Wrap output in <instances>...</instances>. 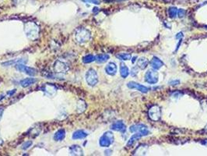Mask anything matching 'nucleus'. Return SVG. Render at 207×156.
<instances>
[{"label": "nucleus", "instance_id": "obj_1", "mask_svg": "<svg viewBox=\"0 0 207 156\" xmlns=\"http://www.w3.org/2000/svg\"><path fill=\"white\" fill-rule=\"evenodd\" d=\"M24 32L28 39H30L31 41H36L39 38L40 28L37 24L29 21L25 23Z\"/></svg>", "mask_w": 207, "mask_h": 156}, {"label": "nucleus", "instance_id": "obj_2", "mask_svg": "<svg viewBox=\"0 0 207 156\" xmlns=\"http://www.w3.org/2000/svg\"><path fill=\"white\" fill-rule=\"evenodd\" d=\"M90 38H91V34L86 28L80 27V28L76 29V33H75V39L78 43H86L90 40Z\"/></svg>", "mask_w": 207, "mask_h": 156}, {"label": "nucleus", "instance_id": "obj_3", "mask_svg": "<svg viewBox=\"0 0 207 156\" xmlns=\"http://www.w3.org/2000/svg\"><path fill=\"white\" fill-rule=\"evenodd\" d=\"M113 142H114V134L112 132L107 131L101 137L99 144L101 147L108 148L109 146L113 144Z\"/></svg>", "mask_w": 207, "mask_h": 156}, {"label": "nucleus", "instance_id": "obj_4", "mask_svg": "<svg viewBox=\"0 0 207 156\" xmlns=\"http://www.w3.org/2000/svg\"><path fill=\"white\" fill-rule=\"evenodd\" d=\"M86 80L90 86H95L98 83V76L96 70L94 69H90L86 74Z\"/></svg>", "mask_w": 207, "mask_h": 156}, {"label": "nucleus", "instance_id": "obj_5", "mask_svg": "<svg viewBox=\"0 0 207 156\" xmlns=\"http://www.w3.org/2000/svg\"><path fill=\"white\" fill-rule=\"evenodd\" d=\"M150 119L153 121H158L161 117V110L158 105H153L150 107L148 112Z\"/></svg>", "mask_w": 207, "mask_h": 156}, {"label": "nucleus", "instance_id": "obj_6", "mask_svg": "<svg viewBox=\"0 0 207 156\" xmlns=\"http://www.w3.org/2000/svg\"><path fill=\"white\" fill-rule=\"evenodd\" d=\"M145 81L150 84H154L157 83L158 74L156 70H149L146 73Z\"/></svg>", "mask_w": 207, "mask_h": 156}, {"label": "nucleus", "instance_id": "obj_7", "mask_svg": "<svg viewBox=\"0 0 207 156\" xmlns=\"http://www.w3.org/2000/svg\"><path fill=\"white\" fill-rule=\"evenodd\" d=\"M129 130L133 133H138V134H141L143 137L149 134V130L143 124H135V125L131 126L129 128Z\"/></svg>", "mask_w": 207, "mask_h": 156}, {"label": "nucleus", "instance_id": "obj_8", "mask_svg": "<svg viewBox=\"0 0 207 156\" xmlns=\"http://www.w3.org/2000/svg\"><path fill=\"white\" fill-rule=\"evenodd\" d=\"M16 68H17V70H18L19 71L24 73V74H27V75L31 77L35 76L37 74V70L36 69H34L33 67H29V66H25L24 64L23 63H18L17 65H16Z\"/></svg>", "mask_w": 207, "mask_h": 156}, {"label": "nucleus", "instance_id": "obj_9", "mask_svg": "<svg viewBox=\"0 0 207 156\" xmlns=\"http://www.w3.org/2000/svg\"><path fill=\"white\" fill-rule=\"evenodd\" d=\"M69 70V68L68 64L64 62L57 60L54 64V70L56 74H66Z\"/></svg>", "mask_w": 207, "mask_h": 156}, {"label": "nucleus", "instance_id": "obj_10", "mask_svg": "<svg viewBox=\"0 0 207 156\" xmlns=\"http://www.w3.org/2000/svg\"><path fill=\"white\" fill-rule=\"evenodd\" d=\"M42 91H44L48 96L52 97L56 95V91H57V88L56 87V85L52 84H45L42 86Z\"/></svg>", "mask_w": 207, "mask_h": 156}, {"label": "nucleus", "instance_id": "obj_11", "mask_svg": "<svg viewBox=\"0 0 207 156\" xmlns=\"http://www.w3.org/2000/svg\"><path fill=\"white\" fill-rule=\"evenodd\" d=\"M127 86L130 89H137L138 91H140L143 93H146L148 91L150 90L149 88L147 87H145L143 85H142L140 84H138L136 82H134V81H130L127 84Z\"/></svg>", "mask_w": 207, "mask_h": 156}, {"label": "nucleus", "instance_id": "obj_12", "mask_svg": "<svg viewBox=\"0 0 207 156\" xmlns=\"http://www.w3.org/2000/svg\"><path fill=\"white\" fill-rule=\"evenodd\" d=\"M111 128L113 130L123 133V132L125 131V130H126V126H125V124L122 121H116L111 125Z\"/></svg>", "mask_w": 207, "mask_h": 156}, {"label": "nucleus", "instance_id": "obj_13", "mask_svg": "<svg viewBox=\"0 0 207 156\" xmlns=\"http://www.w3.org/2000/svg\"><path fill=\"white\" fill-rule=\"evenodd\" d=\"M150 65H151L152 68L154 70H158L164 66V63L159 58L157 57V56H154L153 59L151 60V61H150Z\"/></svg>", "mask_w": 207, "mask_h": 156}, {"label": "nucleus", "instance_id": "obj_14", "mask_svg": "<svg viewBox=\"0 0 207 156\" xmlns=\"http://www.w3.org/2000/svg\"><path fill=\"white\" fill-rule=\"evenodd\" d=\"M117 66L115 63H108V65L105 67V71L108 75H111V76H114L117 73Z\"/></svg>", "mask_w": 207, "mask_h": 156}, {"label": "nucleus", "instance_id": "obj_15", "mask_svg": "<svg viewBox=\"0 0 207 156\" xmlns=\"http://www.w3.org/2000/svg\"><path fill=\"white\" fill-rule=\"evenodd\" d=\"M69 152L70 155L75 156H80L83 155V152L82 148H80V146L79 145H72L69 148Z\"/></svg>", "mask_w": 207, "mask_h": 156}, {"label": "nucleus", "instance_id": "obj_16", "mask_svg": "<svg viewBox=\"0 0 207 156\" xmlns=\"http://www.w3.org/2000/svg\"><path fill=\"white\" fill-rule=\"evenodd\" d=\"M87 135H88L87 133L84 131V130H76L72 134V138L73 140H81L86 138Z\"/></svg>", "mask_w": 207, "mask_h": 156}, {"label": "nucleus", "instance_id": "obj_17", "mask_svg": "<svg viewBox=\"0 0 207 156\" xmlns=\"http://www.w3.org/2000/svg\"><path fill=\"white\" fill-rule=\"evenodd\" d=\"M36 82H37V80H36L35 78L29 77V78H25V79L21 80L20 84V85L23 87V88H27V87L31 86V85H32V84H34Z\"/></svg>", "mask_w": 207, "mask_h": 156}, {"label": "nucleus", "instance_id": "obj_18", "mask_svg": "<svg viewBox=\"0 0 207 156\" xmlns=\"http://www.w3.org/2000/svg\"><path fill=\"white\" fill-rule=\"evenodd\" d=\"M65 137H66L65 130L60 129L57 132H56V134H54V140L56 141H62V140H64Z\"/></svg>", "mask_w": 207, "mask_h": 156}, {"label": "nucleus", "instance_id": "obj_19", "mask_svg": "<svg viewBox=\"0 0 207 156\" xmlns=\"http://www.w3.org/2000/svg\"><path fill=\"white\" fill-rule=\"evenodd\" d=\"M109 58L110 56L108 54H99L95 56V61L98 63H104L109 60Z\"/></svg>", "mask_w": 207, "mask_h": 156}, {"label": "nucleus", "instance_id": "obj_20", "mask_svg": "<svg viewBox=\"0 0 207 156\" xmlns=\"http://www.w3.org/2000/svg\"><path fill=\"white\" fill-rule=\"evenodd\" d=\"M120 74H121V77L123 78H126L129 74V68L126 66L124 63H121L120 64Z\"/></svg>", "mask_w": 207, "mask_h": 156}, {"label": "nucleus", "instance_id": "obj_21", "mask_svg": "<svg viewBox=\"0 0 207 156\" xmlns=\"http://www.w3.org/2000/svg\"><path fill=\"white\" fill-rule=\"evenodd\" d=\"M27 60H23V59H17V60H10V61H7L6 63H2V66H14V65H17L18 63H23L24 62H26Z\"/></svg>", "mask_w": 207, "mask_h": 156}, {"label": "nucleus", "instance_id": "obj_22", "mask_svg": "<svg viewBox=\"0 0 207 156\" xmlns=\"http://www.w3.org/2000/svg\"><path fill=\"white\" fill-rule=\"evenodd\" d=\"M148 63H149V61H148L147 59H146L144 57L140 58L137 61V65L138 67L140 68L141 70H144L146 66H148Z\"/></svg>", "mask_w": 207, "mask_h": 156}, {"label": "nucleus", "instance_id": "obj_23", "mask_svg": "<svg viewBox=\"0 0 207 156\" xmlns=\"http://www.w3.org/2000/svg\"><path fill=\"white\" fill-rule=\"evenodd\" d=\"M143 136L141 135V134H138V133H135V134H133V135L132 136L131 138L129 139V141H128L127 143V147H129V148H130V147H132V146L133 145L134 143H135L137 140H139L140 138H141Z\"/></svg>", "mask_w": 207, "mask_h": 156}, {"label": "nucleus", "instance_id": "obj_24", "mask_svg": "<svg viewBox=\"0 0 207 156\" xmlns=\"http://www.w3.org/2000/svg\"><path fill=\"white\" fill-rule=\"evenodd\" d=\"M86 109V105L85 102L83 100H80L77 102V105H76V110H77V113H83Z\"/></svg>", "mask_w": 207, "mask_h": 156}, {"label": "nucleus", "instance_id": "obj_25", "mask_svg": "<svg viewBox=\"0 0 207 156\" xmlns=\"http://www.w3.org/2000/svg\"><path fill=\"white\" fill-rule=\"evenodd\" d=\"M116 56H117V58L118 59V60H124V61H125V60L127 61V60H131V57H132L131 54L130 53H125V52H123V53L118 54Z\"/></svg>", "mask_w": 207, "mask_h": 156}, {"label": "nucleus", "instance_id": "obj_26", "mask_svg": "<svg viewBox=\"0 0 207 156\" xmlns=\"http://www.w3.org/2000/svg\"><path fill=\"white\" fill-rule=\"evenodd\" d=\"M94 61H95V56L91 55V54L86 55L83 58V62L84 63H90Z\"/></svg>", "mask_w": 207, "mask_h": 156}, {"label": "nucleus", "instance_id": "obj_27", "mask_svg": "<svg viewBox=\"0 0 207 156\" xmlns=\"http://www.w3.org/2000/svg\"><path fill=\"white\" fill-rule=\"evenodd\" d=\"M168 13H169V16L172 18L176 17V16L178 15V9L175 7H170L168 10Z\"/></svg>", "mask_w": 207, "mask_h": 156}, {"label": "nucleus", "instance_id": "obj_28", "mask_svg": "<svg viewBox=\"0 0 207 156\" xmlns=\"http://www.w3.org/2000/svg\"><path fill=\"white\" fill-rule=\"evenodd\" d=\"M31 145H32V141H28L24 142V143L22 144V146H21V148H22L23 150H27V149H28V148H30Z\"/></svg>", "mask_w": 207, "mask_h": 156}, {"label": "nucleus", "instance_id": "obj_29", "mask_svg": "<svg viewBox=\"0 0 207 156\" xmlns=\"http://www.w3.org/2000/svg\"><path fill=\"white\" fill-rule=\"evenodd\" d=\"M83 2H86V3H91V4L99 5L100 4V1L99 0H82Z\"/></svg>", "mask_w": 207, "mask_h": 156}, {"label": "nucleus", "instance_id": "obj_30", "mask_svg": "<svg viewBox=\"0 0 207 156\" xmlns=\"http://www.w3.org/2000/svg\"><path fill=\"white\" fill-rule=\"evenodd\" d=\"M185 13L186 12H185V10H183V9H179V10H178V16L181 18V17H185Z\"/></svg>", "mask_w": 207, "mask_h": 156}, {"label": "nucleus", "instance_id": "obj_31", "mask_svg": "<svg viewBox=\"0 0 207 156\" xmlns=\"http://www.w3.org/2000/svg\"><path fill=\"white\" fill-rule=\"evenodd\" d=\"M138 72H139V70H138V67H133L132 69L131 70V76L132 77H135L137 75Z\"/></svg>", "mask_w": 207, "mask_h": 156}, {"label": "nucleus", "instance_id": "obj_32", "mask_svg": "<svg viewBox=\"0 0 207 156\" xmlns=\"http://www.w3.org/2000/svg\"><path fill=\"white\" fill-rule=\"evenodd\" d=\"M179 84H180V80H170V81H169V84H170V85H172V86L178 85Z\"/></svg>", "mask_w": 207, "mask_h": 156}, {"label": "nucleus", "instance_id": "obj_33", "mask_svg": "<svg viewBox=\"0 0 207 156\" xmlns=\"http://www.w3.org/2000/svg\"><path fill=\"white\" fill-rule=\"evenodd\" d=\"M3 112H4V109H3L2 107H0V119H1V118H2Z\"/></svg>", "mask_w": 207, "mask_h": 156}, {"label": "nucleus", "instance_id": "obj_34", "mask_svg": "<svg viewBox=\"0 0 207 156\" xmlns=\"http://www.w3.org/2000/svg\"><path fill=\"white\" fill-rule=\"evenodd\" d=\"M183 37V34L182 33H178V35H176V38L177 39H179V38H182Z\"/></svg>", "mask_w": 207, "mask_h": 156}, {"label": "nucleus", "instance_id": "obj_35", "mask_svg": "<svg viewBox=\"0 0 207 156\" xmlns=\"http://www.w3.org/2000/svg\"><path fill=\"white\" fill-rule=\"evenodd\" d=\"M203 144H206V145H207V140H206V141L205 142H203Z\"/></svg>", "mask_w": 207, "mask_h": 156}, {"label": "nucleus", "instance_id": "obj_36", "mask_svg": "<svg viewBox=\"0 0 207 156\" xmlns=\"http://www.w3.org/2000/svg\"><path fill=\"white\" fill-rule=\"evenodd\" d=\"M2 139H1V138H0V144H2Z\"/></svg>", "mask_w": 207, "mask_h": 156}]
</instances>
